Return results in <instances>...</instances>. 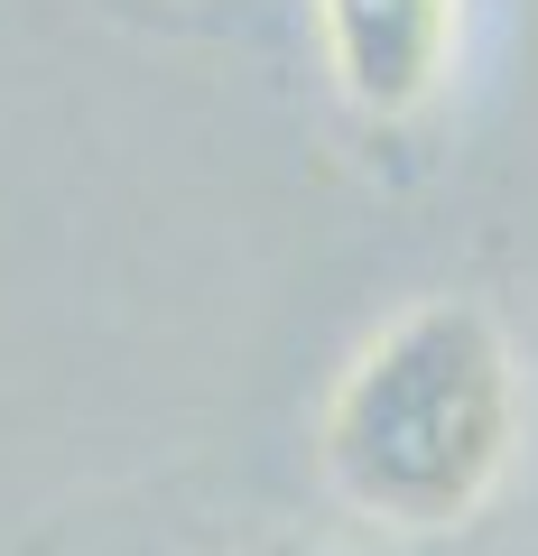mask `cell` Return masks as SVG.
Returning <instances> with one entry per match:
<instances>
[{
  "label": "cell",
  "instance_id": "cell-1",
  "mask_svg": "<svg viewBox=\"0 0 538 556\" xmlns=\"http://www.w3.org/2000/svg\"><path fill=\"white\" fill-rule=\"evenodd\" d=\"M529 437L520 353L483 298H418L353 343L316 408L325 492L390 538H455L501 501Z\"/></svg>",
  "mask_w": 538,
  "mask_h": 556
},
{
  "label": "cell",
  "instance_id": "cell-3",
  "mask_svg": "<svg viewBox=\"0 0 538 556\" xmlns=\"http://www.w3.org/2000/svg\"><path fill=\"white\" fill-rule=\"evenodd\" d=\"M251 556H325V547H298V538H270V547H251Z\"/></svg>",
  "mask_w": 538,
  "mask_h": 556
},
{
  "label": "cell",
  "instance_id": "cell-2",
  "mask_svg": "<svg viewBox=\"0 0 538 556\" xmlns=\"http://www.w3.org/2000/svg\"><path fill=\"white\" fill-rule=\"evenodd\" d=\"M316 47L335 75L343 112L399 130L437 112L464 56V0H316Z\"/></svg>",
  "mask_w": 538,
  "mask_h": 556
}]
</instances>
